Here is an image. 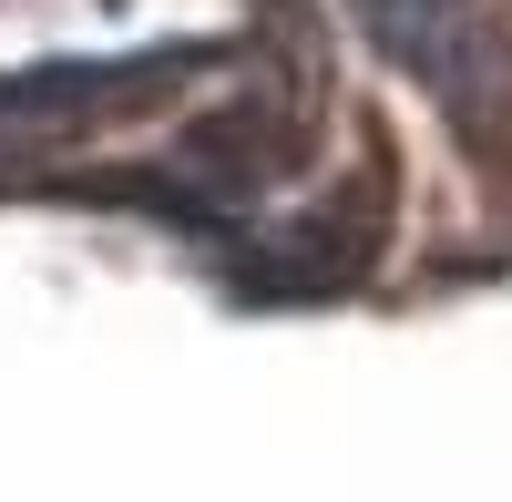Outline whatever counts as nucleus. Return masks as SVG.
<instances>
[{
	"label": "nucleus",
	"instance_id": "f257e3e1",
	"mask_svg": "<svg viewBox=\"0 0 512 502\" xmlns=\"http://www.w3.org/2000/svg\"><path fill=\"white\" fill-rule=\"evenodd\" d=\"M175 62H52V72H31V82H0V134H31V123H103L123 103L164 93Z\"/></svg>",
	"mask_w": 512,
	"mask_h": 502
}]
</instances>
